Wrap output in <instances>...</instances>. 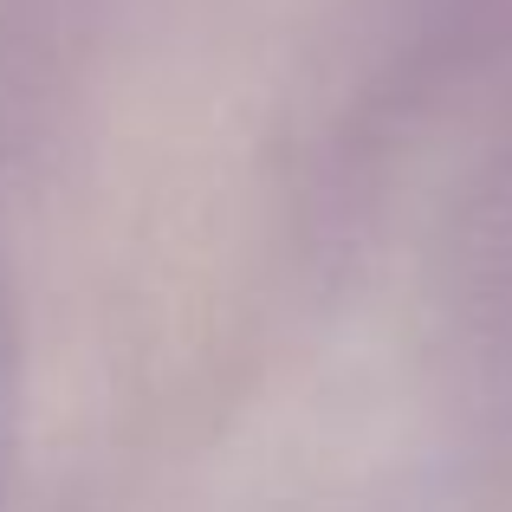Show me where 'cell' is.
I'll return each mask as SVG.
<instances>
[{
	"label": "cell",
	"instance_id": "obj_1",
	"mask_svg": "<svg viewBox=\"0 0 512 512\" xmlns=\"http://www.w3.org/2000/svg\"><path fill=\"white\" fill-rule=\"evenodd\" d=\"M13 312L0 299V474H7V441H13Z\"/></svg>",
	"mask_w": 512,
	"mask_h": 512
}]
</instances>
